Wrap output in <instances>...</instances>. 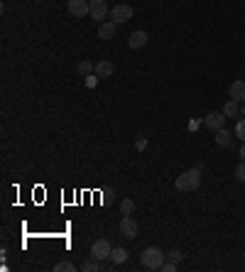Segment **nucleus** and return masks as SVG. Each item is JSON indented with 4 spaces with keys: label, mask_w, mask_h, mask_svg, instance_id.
Masks as SVG:
<instances>
[{
    "label": "nucleus",
    "mask_w": 245,
    "mask_h": 272,
    "mask_svg": "<svg viewBox=\"0 0 245 272\" xmlns=\"http://www.w3.org/2000/svg\"><path fill=\"white\" fill-rule=\"evenodd\" d=\"M174 186H177V192H196L201 186V170H187L181 172L177 179H174Z\"/></svg>",
    "instance_id": "obj_1"
},
{
    "label": "nucleus",
    "mask_w": 245,
    "mask_h": 272,
    "mask_svg": "<svg viewBox=\"0 0 245 272\" xmlns=\"http://www.w3.org/2000/svg\"><path fill=\"white\" fill-rule=\"evenodd\" d=\"M165 258H167V255H165L159 248H145V250H142V258H140V260H142V265H145L147 270H162Z\"/></svg>",
    "instance_id": "obj_2"
},
{
    "label": "nucleus",
    "mask_w": 245,
    "mask_h": 272,
    "mask_svg": "<svg viewBox=\"0 0 245 272\" xmlns=\"http://www.w3.org/2000/svg\"><path fill=\"white\" fill-rule=\"evenodd\" d=\"M111 253H113V245L108 243V238L93 240V245H91V258H96V260H108Z\"/></svg>",
    "instance_id": "obj_3"
},
{
    "label": "nucleus",
    "mask_w": 245,
    "mask_h": 272,
    "mask_svg": "<svg viewBox=\"0 0 245 272\" xmlns=\"http://www.w3.org/2000/svg\"><path fill=\"white\" fill-rule=\"evenodd\" d=\"M111 20L115 25H122V23H128V20H133V5H125V3H118V5H113Z\"/></svg>",
    "instance_id": "obj_4"
},
{
    "label": "nucleus",
    "mask_w": 245,
    "mask_h": 272,
    "mask_svg": "<svg viewBox=\"0 0 245 272\" xmlns=\"http://www.w3.org/2000/svg\"><path fill=\"white\" fill-rule=\"evenodd\" d=\"M67 8L74 17H86L91 15V0H69Z\"/></svg>",
    "instance_id": "obj_5"
},
{
    "label": "nucleus",
    "mask_w": 245,
    "mask_h": 272,
    "mask_svg": "<svg viewBox=\"0 0 245 272\" xmlns=\"http://www.w3.org/2000/svg\"><path fill=\"white\" fill-rule=\"evenodd\" d=\"M203 125H206L209 130H213V133L221 130V128H226V113H223V111L221 113H218V111H211V113L203 118Z\"/></svg>",
    "instance_id": "obj_6"
},
{
    "label": "nucleus",
    "mask_w": 245,
    "mask_h": 272,
    "mask_svg": "<svg viewBox=\"0 0 245 272\" xmlns=\"http://www.w3.org/2000/svg\"><path fill=\"white\" fill-rule=\"evenodd\" d=\"M137 221H135L133 216H122L120 218V233L125 238H137Z\"/></svg>",
    "instance_id": "obj_7"
},
{
    "label": "nucleus",
    "mask_w": 245,
    "mask_h": 272,
    "mask_svg": "<svg viewBox=\"0 0 245 272\" xmlns=\"http://www.w3.org/2000/svg\"><path fill=\"white\" fill-rule=\"evenodd\" d=\"M108 15H111V10H108L106 0H91V17L93 20H106Z\"/></svg>",
    "instance_id": "obj_8"
},
{
    "label": "nucleus",
    "mask_w": 245,
    "mask_h": 272,
    "mask_svg": "<svg viewBox=\"0 0 245 272\" xmlns=\"http://www.w3.org/2000/svg\"><path fill=\"white\" fill-rule=\"evenodd\" d=\"M147 39H150V37H147L145 30H137V32H133L128 37V47H130V49H142V47L147 45Z\"/></svg>",
    "instance_id": "obj_9"
},
{
    "label": "nucleus",
    "mask_w": 245,
    "mask_h": 272,
    "mask_svg": "<svg viewBox=\"0 0 245 272\" xmlns=\"http://www.w3.org/2000/svg\"><path fill=\"white\" fill-rule=\"evenodd\" d=\"M228 96H231L233 101L243 103L245 101V81L243 79H235L233 83H231V91H228Z\"/></svg>",
    "instance_id": "obj_10"
},
{
    "label": "nucleus",
    "mask_w": 245,
    "mask_h": 272,
    "mask_svg": "<svg viewBox=\"0 0 245 272\" xmlns=\"http://www.w3.org/2000/svg\"><path fill=\"white\" fill-rule=\"evenodd\" d=\"M113 71H115V64H113V61H98V64H96V76H98V79H108V76H113Z\"/></svg>",
    "instance_id": "obj_11"
},
{
    "label": "nucleus",
    "mask_w": 245,
    "mask_h": 272,
    "mask_svg": "<svg viewBox=\"0 0 245 272\" xmlns=\"http://www.w3.org/2000/svg\"><path fill=\"white\" fill-rule=\"evenodd\" d=\"M115 30H118V25L113 23V20L111 23H103L98 27V37L100 39H113V37H115Z\"/></svg>",
    "instance_id": "obj_12"
},
{
    "label": "nucleus",
    "mask_w": 245,
    "mask_h": 272,
    "mask_svg": "<svg viewBox=\"0 0 245 272\" xmlns=\"http://www.w3.org/2000/svg\"><path fill=\"white\" fill-rule=\"evenodd\" d=\"M223 113H226V118H235V115L240 113V103L233 101V98H228V103L223 106Z\"/></svg>",
    "instance_id": "obj_13"
},
{
    "label": "nucleus",
    "mask_w": 245,
    "mask_h": 272,
    "mask_svg": "<svg viewBox=\"0 0 245 272\" xmlns=\"http://www.w3.org/2000/svg\"><path fill=\"white\" fill-rule=\"evenodd\" d=\"M231 140H233V137H231V133H228L226 128L216 130V142H218L221 148H228V145H231Z\"/></svg>",
    "instance_id": "obj_14"
},
{
    "label": "nucleus",
    "mask_w": 245,
    "mask_h": 272,
    "mask_svg": "<svg viewBox=\"0 0 245 272\" xmlns=\"http://www.w3.org/2000/svg\"><path fill=\"white\" fill-rule=\"evenodd\" d=\"M111 260H113V265H122V262L128 260V250L125 248H113Z\"/></svg>",
    "instance_id": "obj_15"
},
{
    "label": "nucleus",
    "mask_w": 245,
    "mask_h": 272,
    "mask_svg": "<svg viewBox=\"0 0 245 272\" xmlns=\"http://www.w3.org/2000/svg\"><path fill=\"white\" fill-rule=\"evenodd\" d=\"M76 71H78V74H84V76H89L91 71H96V67H93V61L84 59V61H78V64H76Z\"/></svg>",
    "instance_id": "obj_16"
},
{
    "label": "nucleus",
    "mask_w": 245,
    "mask_h": 272,
    "mask_svg": "<svg viewBox=\"0 0 245 272\" xmlns=\"http://www.w3.org/2000/svg\"><path fill=\"white\" fill-rule=\"evenodd\" d=\"M84 272H96V270H103V265H100V260H96V258H91L84 267H81Z\"/></svg>",
    "instance_id": "obj_17"
},
{
    "label": "nucleus",
    "mask_w": 245,
    "mask_h": 272,
    "mask_svg": "<svg viewBox=\"0 0 245 272\" xmlns=\"http://www.w3.org/2000/svg\"><path fill=\"white\" fill-rule=\"evenodd\" d=\"M133 208H135L133 199H122V204H120V214L122 216H130V214H133Z\"/></svg>",
    "instance_id": "obj_18"
},
{
    "label": "nucleus",
    "mask_w": 245,
    "mask_h": 272,
    "mask_svg": "<svg viewBox=\"0 0 245 272\" xmlns=\"http://www.w3.org/2000/svg\"><path fill=\"white\" fill-rule=\"evenodd\" d=\"M235 137L245 142V118H240V120L235 123Z\"/></svg>",
    "instance_id": "obj_19"
},
{
    "label": "nucleus",
    "mask_w": 245,
    "mask_h": 272,
    "mask_svg": "<svg viewBox=\"0 0 245 272\" xmlns=\"http://www.w3.org/2000/svg\"><path fill=\"white\" fill-rule=\"evenodd\" d=\"M54 272H74V262H69V260L59 262V265H54Z\"/></svg>",
    "instance_id": "obj_20"
},
{
    "label": "nucleus",
    "mask_w": 245,
    "mask_h": 272,
    "mask_svg": "<svg viewBox=\"0 0 245 272\" xmlns=\"http://www.w3.org/2000/svg\"><path fill=\"white\" fill-rule=\"evenodd\" d=\"M235 179H238V181H245V162H240V164L235 167Z\"/></svg>",
    "instance_id": "obj_21"
},
{
    "label": "nucleus",
    "mask_w": 245,
    "mask_h": 272,
    "mask_svg": "<svg viewBox=\"0 0 245 272\" xmlns=\"http://www.w3.org/2000/svg\"><path fill=\"white\" fill-rule=\"evenodd\" d=\"M167 258H169V260H174V262H179L181 258H184V253H181V250H172V253H169Z\"/></svg>",
    "instance_id": "obj_22"
},
{
    "label": "nucleus",
    "mask_w": 245,
    "mask_h": 272,
    "mask_svg": "<svg viewBox=\"0 0 245 272\" xmlns=\"http://www.w3.org/2000/svg\"><path fill=\"white\" fill-rule=\"evenodd\" d=\"M174 270H177V262H174V260H169V262L162 265V272H174Z\"/></svg>",
    "instance_id": "obj_23"
},
{
    "label": "nucleus",
    "mask_w": 245,
    "mask_h": 272,
    "mask_svg": "<svg viewBox=\"0 0 245 272\" xmlns=\"http://www.w3.org/2000/svg\"><path fill=\"white\" fill-rule=\"evenodd\" d=\"M145 145H147V140H145V137H140V140L135 142V148H137V150H145Z\"/></svg>",
    "instance_id": "obj_24"
},
{
    "label": "nucleus",
    "mask_w": 245,
    "mask_h": 272,
    "mask_svg": "<svg viewBox=\"0 0 245 272\" xmlns=\"http://www.w3.org/2000/svg\"><path fill=\"white\" fill-rule=\"evenodd\" d=\"M86 83H89V86H96V83H98V76H93V74H91V76H86Z\"/></svg>",
    "instance_id": "obj_25"
},
{
    "label": "nucleus",
    "mask_w": 245,
    "mask_h": 272,
    "mask_svg": "<svg viewBox=\"0 0 245 272\" xmlns=\"http://www.w3.org/2000/svg\"><path fill=\"white\" fill-rule=\"evenodd\" d=\"M240 162H245V142L240 145Z\"/></svg>",
    "instance_id": "obj_26"
},
{
    "label": "nucleus",
    "mask_w": 245,
    "mask_h": 272,
    "mask_svg": "<svg viewBox=\"0 0 245 272\" xmlns=\"http://www.w3.org/2000/svg\"><path fill=\"white\" fill-rule=\"evenodd\" d=\"M240 113H243V115H245V101H243V103H240Z\"/></svg>",
    "instance_id": "obj_27"
},
{
    "label": "nucleus",
    "mask_w": 245,
    "mask_h": 272,
    "mask_svg": "<svg viewBox=\"0 0 245 272\" xmlns=\"http://www.w3.org/2000/svg\"><path fill=\"white\" fill-rule=\"evenodd\" d=\"M34 3H42V0H34Z\"/></svg>",
    "instance_id": "obj_28"
},
{
    "label": "nucleus",
    "mask_w": 245,
    "mask_h": 272,
    "mask_svg": "<svg viewBox=\"0 0 245 272\" xmlns=\"http://www.w3.org/2000/svg\"><path fill=\"white\" fill-rule=\"evenodd\" d=\"M179 3H184V0H179Z\"/></svg>",
    "instance_id": "obj_29"
}]
</instances>
